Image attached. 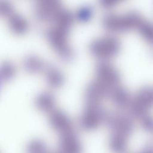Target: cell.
Segmentation results:
<instances>
[{"label":"cell","instance_id":"d6986e66","mask_svg":"<svg viewBox=\"0 0 153 153\" xmlns=\"http://www.w3.org/2000/svg\"><path fill=\"white\" fill-rule=\"evenodd\" d=\"M48 153H51V152H48Z\"/></svg>","mask_w":153,"mask_h":153},{"label":"cell","instance_id":"52a82bcc","mask_svg":"<svg viewBox=\"0 0 153 153\" xmlns=\"http://www.w3.org/2000/svg\"><path fill=\"white\" fill-rule=\"evenodd\" d=\"M62 0H36L35 15L41 22H53L63 9Z\"/></svg>","mask_w":153,"mask_h":153},{"label":"cell","instance_id":"2e32d148","mask_svg":"<svg viewBox=\"0 0 153 153\" xmlns=\"http://www.w3.org/2000/svg\"><path fill=\"white\" fill-rule=\"evenodd\" d=\"M125 0H98L99 4L104 8H111L123 2Z\"/></svg>","mask_w":153,"mask_h":153},{"label":"cell","instance_id":"8992f818","mask_svg":"<svg viewBox=\"0 0 153 153\" xmlns=\"http://www.w3.org/2000/svg\"><path fill=\"white\" fill-rule=\"evenodd\" d=\"M95 72V80L107 90L109 97L111 92L120 85V75L118 71L106 61H102L96 66Z\"/></svg>","mask_w":153,"mask_h":153},{"label":"cell","instance_id":"7a4b0ae2","mask_svg":"<svg viewBox=\"0 0 153 153\" xmlns=\"http://www.w3.org/2000/svg\"><path fill=\"white\" fill-rule=\"evenodd\" d=\"M147 21L138 13L129 12L124 14H109L102 20L103 27L111 33H123L140 30Z\"/></svg>","mask_w":153,"mask_h":153},{"label":"cell","instance_id":"ac0fdd59","mask_svg":"<svg viewBox=\"0 0 153 153\" xmlns=\"http://www.w3.org/2000/svg\"><path fill=\"white\" fill-rule=\"evenodd\" d=\"M0 85H1V81H0Z\"/></svg>","mask_w":153,"mask_h":153},{"label":"cell","instance_id":"3957f363","mask_svg":"<svg viewBox=\"0 0 153 153\" xmlns=\"http://www.w3.org/2000/svg\"><path fill=\"white\" fill-rule=\"evenodd\" d=\"M69 32L56 26L49 28L45 33V36L49 44L59 56L65 61L73 59L74 51L69 44L68 35Z\"/></svg>","mask_w":153,"mask_h":153},{"label":"cell","instance_id":"7c38bea8","mask_svg":"<svg viewBox=\"0 0 153 153\" xmlns=\"http://www.w3.org/2000/svg\"><path fill=\"white\" fill-rule=\"evenodd\" d=\"M36 105L41 111L47 114H48L56 108L55 99L49 93H42L40 94L36 98Z\"/></svg>","mask_w":153,"mask_h":153},{"label":"cell","instance_id":"5bb4252c","mask_svg":"<svg viewBox=\"0 0 153 153\" xmlns=\"http://www.w3.org/2000/svg\"><path fill=\"white\" fill-rule=\"evenodd\" d=\"M93 11L91 8L88 7H81L74 16L75 20H78L79 22H87L90 19L92 16Z\"/></svg>","mask_w":153,"mask_h":153},{"label":"cell","instance_id":"8fae6325","mask_svg":"<svg viewBox=\"0 0 153 153\" xmlns=\"http://www.w3.org/2000/svg\"><path fill=\"white\" fill-rule=\"evenodd\" d=\"M47 84L53 88H59L64 83V77L62 72L57 68L47 65L43 72Z\"/></svg>","mask_w":153,"mask_h":153},{"label":"cell","instance_id":"e0dca14e","mask_svg":"<svg viewBox=\"0 0 153 153\" xmlns=\"http://www.w3.org/2000/svg\"><path fill=\"white\" fill-rule=\"evenodd\" d=\"M139 153H152V147H149L148 146L146 148H143Z\"/></svg>","mask_w":153,"mask_h":153},{"label":"cell","instance_id":"277c9868","mask_svg":"<svg viewBox=\"0 0 153 153\" xmlns=\"http://www.w3.org/2000/svg\"><path fill=\"white\" fill-rule=\"evenodd\" d=\"M121 48L120 41L115 36H106L97 38L89 45L90 53L95 57L106 61L118 54Z\"/></svg>","mask_w":153,"mask_h":153},{"label":"cell","instance_id":"30bf717a","mask_svg":"<svg viewBox=\"0 0 153 153\" xmlns=\"http://www.w3.org/2000/svg\"><path fill=\"white\" fill-rule=\"evenodd\" d=\"M117 107L123 109L128 107L131 97L121 85L115 88L108 97Z\"/></svg>","mask_w":153,"mask_h":153},{"label":"cell","instance_id":"4fadbf2b","mask_svg":"<svg viewBox=\"0 0 153 153\" xmlns=\"http://www.w3.org/2000/svg\"><path fill=\"white\" fill-rule=\"evenodd\" d=\"M28 69L33 73H43L47 65L41 59L36 56H32L28 59Z\"/></svg>","mask_w":153,"mask_h":153},{"label":"cell","instance_id":"5b68a950","mask_svg":"<svg viewBox=\"0 0 153 153\" xmlns=\"http://www.w3.org/2000/svg\"><path fill=\"white\" fill-rule=\"evenodd\" d=\"M107 114L102 104H85L79 120L80 126L86 130L96 129L105 123Z\"/></svg>","mask_w":153,"mask_h":153},{"label":"cell","instance_id":"6da1fadb","mask_svg":"<svg viewBox=\"0 0 153 153\" xmlns=\"http://www.w3.org/2000/svg\"><path fill=\"white\" fill-rule=\"evenodd\" d=\"M153 93L151 88L144 87L139 90L131 98L128 108L131 115L137 118L142 127L147 131L152 128V117L149 111L152 106Z\"/></svg>","mask_w":153,"mask_h":153},{"label":"cell","instance_id":"9c48e42d","mask_svg":"<svg viewBox=\"0 0 153 153\" xmlns=\"http://www.w3.org/2000/svg\"><path fill=\"white\" fill-rule=\"evenodd\" d=\"M47 115L50 124L57 133L74 128L71 120L60 110L56 108Z\"/></svg>","mask_w":153,"mask_h":153},{"label":"cell","instance_id":"9a60e30c","mask_svg":"<svg viewBox=\"0 0 153 153\" xmlns=\"http://www.w3.org/2000/svg\"><path fill=\"white\" fill-rule=\"evenodd\" d=\"M48 152L46 145L40 140L33 141L29 149V153H48Z\"/></svg>","mask_w":153,"mask_h":153},{"label":"cell","instance_id":"ba28073f","mask_svg":"<svg viewBox=\"0 0 153 153\" xmlns=\"http://www.w3.org/2000/svg\"><path fill=\"white\" fill-rule=\"evenodd\" d=\"M57 153H81V143L74 129L59 134Z\"/></svg>","mask_w":153,"mask_h":153}]
</instances>
